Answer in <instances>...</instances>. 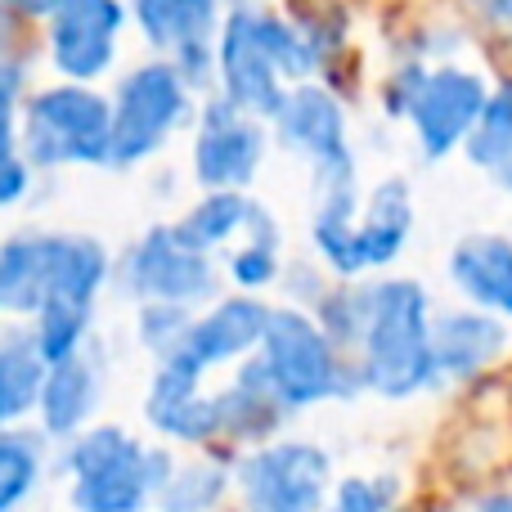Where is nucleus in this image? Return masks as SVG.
<instances>
[{"mask_svg":"<svg viewBox=\"0 0 512 512\" xmlns=\"http://www.w3.org/2000/svg\"><path fill=\"white\" fill-rule=\"evenodd\" d=\"M324 54L310 45L297 23L265 9H239L225 14L216 36V86L239 113L256 122H274L292 86L310 77Z\"/></svg>","mask_w":512,"mask_h":512,"instance_id":"nucleus-1","label":"nucleus"},{"mask_svg":"<svg viewBox=\"0 0 512 512\" xmlns=\"http://www.w3.org/2000/svg\"><path fill=\"white\" fill-rule=\"evenodd\" d=\"M113 279V256L90 234L23 230L0 243V315L27 324L45 306L95 310Z\"/></svg>","mask_w":512,"mask_h":512,"instance_id":"nucleus-2","label":"nucleus"},{"mask_svg":"<svg viewBox=\"0 0 512 512\" xmlns=\"http://www.w3.org/2000/svg\"><path fill=\"white\" fill-rule=\"evenodd\" d=\"M369 310L360 333V387L387 400H409L436 382L432 364V306L423 283L414 279H373Z\"/></svg>","mask_w":512,"mask_h":512,"instance_id":"nucleus-3","label":"nucleus"},{"mask_svg":"<svg viewBox=\"0 0 512 512\" xmlns=\"http://www.w3.org/2000/svg\"><path fill=\"white\" fill-rule=\"evenodd\" d=\"M72 512H144L176 472L171 450L135 441L126 427L90 423L59 454Z\"/></svg>","mask_w":512,"mask_h":512,"instance_id":"nucleus-4","label":"nucleus"},{"mask_svg":"<svg viewBox=\"0 0 512 512\" xmlns=\"http://www.w3.org/2000/svg\"><path fill=\"white\" fill-rule=\"evenodd\" d=\"M18 158L36 171L108 167L113 162V108L95 86L54 81L27 95L18 117Z\"/></svg>","mask_w":512,"mask_h":512,"instance_id":"nucleus-5","label":"nucleus"},{"mask_svg":"<svg viewBox=\"0 0 512 512\" xmlns=\"http://www.w3.org/2000/svg\"><path fill=\"white\" fill-rule=\"evenodd\" d=\"M256 360H261L265 378H270L274 396L288 414L360 391V373L346 369V360L324 337V328L315 324V315L297 306L270 310Z\"/></svg>","mask_w":512,"mask_h":512,"instance_id":"nucleus-6","label":"nucleus"},{"mask_svg":"<svg viewBox=\"0 0 512 512\" xmlns=\"http://www.w3.org/2000/svg\"><path fill=\"white\" fill-rule=\"evenodd\" d=\"M113 108V171H131L149 162L167 140L194 117V90L180 81V72L167 59L135 63L122 72L117 90L108 95Z\"/></svg>","mask_w":512,"mask_h":512,"instance_id":"nucleus-7","label":"nucleus"},{"mask_svg":"<svg viewBox=\"0 0 512 512\" xmlns=\"http://www.w3.org/2000/svg\"><path fill=\"white\" fill-rule=\"evenodd\" d=\"M490 86L477 77L472 68L459 63H409L396 72V86H391V108L409 117L414 126V140L427 158H445V153L463 149V140L472 135L481 108H486Z\"/></svg>","mask_w":512,"mask_h":512,"instance_id":"nucleus-8","label":"nucleus"},{"mask_svg":"<svg viewBox=\"0 0 512 512\" xmlns=\"http://www.w3.org/2000/svg\"><path fill=\"white\" fill-rule=\"evenodd\" d=\"M248 512H324L333 495V459L310 441H270L234 468Z\"/></svg>","mask_w":512,"mask_h":512,"instance_id":"nucleus-9","label":"nucleus"},{"mask_svg":"<svg viewBox=\"0 0 512 512\" xmlns=\"http://www.w3.org/2000/svg\"><path fill=\"white\" fill-rule=\"evenodd\" d=\"M117 283H122L126 297H135L140 306H185L198 310L216 297V265L212 256L185 248L176 239L171 225H153L144 230L131 248L122 252L117 265Z\"/></svg>","mask_w":512,"mask_h":512,"instance_id":"nucleus-10","label":"nucleus"},{"mask_svg":"<svg viewBox=\"0 0 512 512\" xmlns=\"http://www.w3.org/2000/svg\"><path fill=\"white\" fill-rule=\"evenodd\" d=\"M126 23V0H68L45 18V59L68 86H95L113 72Z\"/></svg>","mask_w":512,"mask_h":512,"instance_id":"nucleus-11","label":"nucleus"},{"mask_svg":"<svg viewBox=\"0 0 512 512\" xmlns=\"http://www.w3.org/2000/svg\"><path fill=\"white\" fill-rule=\"evenodd\" d=\"M265 162V122L212 95L198 108L194 180L207 194H243Z\"/></svg>","mask_w":512,"mask_h":512,"instance_id":"nucleus-12","label":"nucleus"},{"mask_svg":"<svg viewBox=\"0 0 512 512\" xmlns=\"http://www.w3.org/2000/svg\"><path fill=\"white\" fill-rule=\"evenodd\" d=\"M265 324H270V306H265L261 297L234 292V297L212 301L203 315H194L185 342H180L167 360L185 364V369L207 378V369H221V364L256 355V346H261V337H265Z\"/></svg>","mask_w":512,"mask_h":512,"instance_id":"nucleus-13","label":"nucleus"},{"mask_svg":"<svg viewBox=\"0 0 512 512\" xmlns=\"http://www.w3.org/2000/svg\"><path fill=\"white\" fill-rule=\"evenodd\" d=\"M144 418L158 436L176 445H212L221 441V414L216 396L203 391V373L185 369L176 360H162L144 396Z\"/></svg>","mask_w":512,"mask_h":512,"instance_id":"nucleus-14","label":"nucleus"},{"mask_svg":"<svg viewBox=\"0 0 512 512\" xmlns=\"http://www.w3.org/2000/svg\"><path fill=\"white\" fill-rule=\"evenodd\" d=\"M274 131H279V140L288 144L292 153L310 158V167H315V171L355 162L351 158V144H346V113H342V104H337L324 86H315V81H301V86L288 90L279 117H274Z\"/></svg>","mask_w":512,"mask_h":512,"instance_id":"nucleus-15","label":"nucleus"},{"mask_svg":"<svg viewBox=\"0 0 512 512\" xmlns=\"http://www.w3.org/2000/svg\"><path fill=\"white\" fill-rule=\"evenodd\" d=\"M99 400H104V369H99V360L86 346L81 355L45 369V387L41 400H36V432L45 441L68 445L72 436H81L90 427Z\"/></svg>","mask_w":512,"mask_h":512,"instance_id":"nucleus-16","label":"nucleus"},{"mask_svg":"<svg viewBox=\"0 0 512 512\" xmlns=\"http://www.w3.org/2000/svg\"><path fill=\"white\" fill-rule=\"evenodd\" d=\"M508 328L504 319L481 315V310H445L432 315V364L436 378L445 382H468L481 369L504 355Z\"/></svg>","mask_w":512,"mask_h":512,"instance_id":"nucleus-17","label":"nucleus"},{"mask_svg":"<svg viewBox=\"0 0 512 512\" xmlns=\"http://www.w3.org/2000/svg\"><path fill=\"white\" fill-rule=\"evenodd\" d=\"M140 36L158 50V59H176L185 50L216 45L221 36V0H126Z\"/></svg>","mask_w":512,"mask_h":512,"instance_id":"nucleus-18","label":"nucleus"},{"mask_svg":"<svg viewBox=\"0 0 512 512\" xmlns=\"http://www.w3.org/2000/svg\"><path fill=\"white\" fill-rule=\"evenodd\" d=\"M450 279L472 310L512 319V239L504 234H468L450 252Z\"/></svg>","mask_w":512,"mask_h":512,"instance_id":"nucleus-19","label":"nucleus"},{"mask_svg":"<svg viewBox=\"0 0 512 512\" xmlns=\"http://www.w3.org/2000/svg\"><path fill=\"white\" fill-rule=\"evenodd\" d=\"M414 230V194H409L405 180H382L360 207V221H355V274L364 270H382L391 265L409 243Z\"/></svg>","mask_w":512,"mask_h":512,"instance_id":"nucleus-20","label":"nucleus"},{"mask_svg":"<svg viewBox=\"0 0 512 512\" xmlns=\"http://www.w3.org/2000/svg\"><path fill=\"white\" fill-rule=\"evenodd\" d=\"M216 414H221V436L256 445V441H270V436L279 432L283 418H288V409H283L279 396H274L261 360L248 355V360L239 364V373H234L230 387L216 391Z\"/></svg>","mask_w":512,"mask_h":512,"instance_id":"nucleus-21","label":"nucleus"},{"mask_svg":"<svg viewBox=\"0 0 512 512\" xmlns=\"http://www.w3.org/2000/svg\"><path fill=\"white\" fill-rule=\"evenodd\" d=\"M45 387V360L36 355L27 328L0 333V427H23L36 414V400Z\"/></svg>","mask_w":512,"mask_h":512,"instance_id":"nucleus-22","label":"nucleus"},{"mask_svg":"<svg viewBox=\"0 0 512 512\" xmlns=\"http://www.w3.org/2000/svg\"><path fill=\"white\" fill-rule=\"evenodd\" d=\"M252 212H256V203L248 194H203L180 221H171V230H176V239L185 243V248L212 256L230 239L248 234Z\"/></svg>","mask_w":512,"mask_h":512,"instance_id":"nucleus-23","label":"nucleus"},{"mask_svg":"<svg viewBox=\"0 0 512 512\" xmlns=\"http://www.w3.org/2000/svg\"><path fill=\"white\" fill-rule=\"evenodd\" d=\"M45 436L36 427H0V512H18L41 490L45 477Z\"/></svg>","mask_w":512,"mask_h":512,"instance_id":"nucleus-24","label":"nucleus"},{"mask_svg":"<svg viewBox=\"0 0 512 512\" xmlns=\"http://www.w3.org/2000/svg\"><path fill=\"white\" fill-rule=\"evenodd\" d=\"M230 490V468L212 459H194V463H176V472L167 477V486L158 490L162 512H212Z\"/></svg>","mask_w":512,"mask_h":512,"instance_id":"nucleus-25","label":"nucleus"},{"mask_svg":"<svg viewBox=\"0 0 512 512\" xmlns=\"http://www.w3.org/2000/svg\"><path fill=\"white\" fill-rule=\"evenodd\" d=\"M90 324H95V310H77V306H45L41 315L27 319V337H32L36 355L50 364H63L72 355H81L90 346Z\"/></svg>","mask_w":512,"mask_h":512,"instance_id":"nucleus-26","label":"nucleus"},{"mask_svg":"<svg viewBox=\"0 0 512 512\" xmlns=\"http://www.w3.org/2000/svg\"><path fill=\"white\" fill-rule=\"evenodd\" d=\"M468 158L486 171H499L504 162H512V81L495 86L486 95V108H481L472 135L463 140Z\"/></svg>","mask_w":512,"mask_h":512,"instance_id":"nucleus-27","label":"nucleus"},{"mask_svg":"<svg viewBox=\"0 0 512 512\" xmlns=\"http://www.w3.org/2000/svg\"><path fill=\"white\" fill-rule=\"evenodd\" d=\"M189 324H194V310L185 306H140L135 310V337H140L144 351H153V360H167L180 342H185Z\"/></svg>","mask_w":512,"mask_h":512,"instance_id":"nucleus-28","label":"nucleus"},{"mask_svg":"<svg viewBox=\"0 0 512 512\" xmlns=\"http://www.w3.org/2000/svg\"><path fill=\"white\" fill-rule=\"evenodd\" d=\"M400 499V481L391 472H378V477H346L337 481V490L328 495L324 512H396Z\"/></svg>","mask_w":512,"mask_h":512,"instance_id":"nucleus-29","label":"nucleus"},{"mask_svg":"<svg viewBox=\"0 0 512 512\" xmlns=\"http://www.w3.org/2000/svg\"><path fill=\"white\" fill-rule=\"evenodd\" d=\"M32 68L27 59H0V158L5 153H18V117H23V104L32 95Z\"/></svg>","mask_w":512,"mask_h":512,"instance_id":"nucleus-30","label":"nucleus"},{"mask_svg":"<svg viewBox=\"0 0 512 512\" xmlns=\"http://www.w3.org/2000/svg\"><path fill=\"white\" fill-rule=\"evenodd\" d=\"M225 270H230V283L243 292V297H256L261 288H270V283L279 279V248H270V243H248V239H243L239 248L230 252Z\"/></svg>","mask_w":512,"mask_h":512,"instance_id":"nucleus-31","label":"nucleus"},{"mask_svg":"<svg viewBox=\"0 0 512 512\" xmlns=\"http://www.w3.org/2000/svg\"><path fill=\"white\" fill-rule=\"evenodd\" d=\"M27 194H32V167H27L18 153H5V158H0V212L18 207Z\"/></svg>","mask_w":512,"mask_h":512,"instance_id":"nucleus-32","label":"nucleus"},{"mask_svg":"<svg viewBox=\"0 0 512 512\" xmlns=\"http://www.w3.org/2000/svg\"><path fill=\"white\" fill-rule=\"evenodd\" d=\"M0 5H5L9 14H18L23 23H45V18H50L54 9H63L68 0H0Z\"/></svg>","mask_w":512,"mask_h":512,"instance_id":"nucleus-33","label":"nucleus"},{"mask_svg":"<svg viewBox=\"0 0 512 512\" xmlns=\"http://www.w3.org/2000/svg\"><path fill=\"white\" fill-rule=\"evenodd\" d=\"M18 27H23V18L0 5V59H18V36H23Z\"/></svg>","mask_w":512,"mask_h":512,"instance_id":"nucleus-34","label":"nucleus"},{"mask_svg":"<svg viewBox=\"0 0 512 512\" xmlns=\"http://www.w3.org/2000/svg\"><path fill=\"white\" fill-rule=\"evenodd\" d=\"M477 512H512V490H490V495H481Z\"/></svg>","mask_w":512,"mask_h":512,"instance_id":"nucleus-35","label":"nucleus"},{"mask_svg":"<svg viewBox=\"0 0 512 512\" xmlns=\"http://www.w3.org/2000/svg\"><path fill=\"white\" fill-rule=\"evenodd\" d=\"M490 14H495L504 27H512V0H490Z\"/></svg>","mask_w":512,"mask_h":512,"instance_id":"nucleus-36","label":"nucleus"},{"mask_svg":"<svg viewBox=\"0 0 512 512\" xmlns=\"http://www.w3.org/2000/svg\"><path fill=\"white\" fill-rule=\"evenodd\" d=\"M495 176H499V185H504V189H508V194H512V162H504V167H499V171H495Z\"/></svg>","mask_w":512,"mask_h":512,"instance_id":"nucleus-37","label":"nucleus"},{"mask_svg":"<svg viewBox=\"0 0 512 512\" xmlns=\"http://www.w3.org/2000/svg\"><path fill=\"white\" fill-rule=\"evenodd\" d=\"M225 5H230V14H239V9H256L252 0H221V9H225Z\"/></svg>","mask_w":512,"mask_h":512,"instance_id":"nucleus-38","label":"nucleus"}]
</instances>
